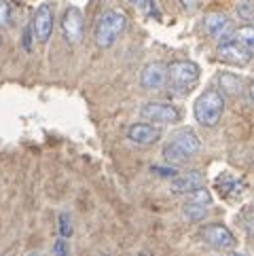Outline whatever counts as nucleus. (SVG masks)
I'll return each instance as SVG.
<instances>
[{
    "mask_svg": "<svg viewBox=\"0 0 254 256\" xmlns=\"http://www.w3.org/2000/svg\"><path fill=\"white\" fill-rule=\"evenodd\" d=\"M53 22H56V17H53V6L51 4H40L38 8H36L34 13V20H32V32L36 36V40H38L40 44H44L51 34H53Z\"/></svg>",
    "mask_w": 254,
    "mask_h": 256,
    "instance_id": "8",
    "label": "nucleus"
},
{
    "mask_svg": "<svg viewBox=\"0 0 254 256\" xmlns=\"http://www.w3.org/2000/svg\"><path fill=\"white\" fill-rule=\"evenodd\" d=\"M238 15L244 22H250L252 20V4L250 2H240L238 4Z\"/></svg>",
    "mask_w": 254,
    "mask_h": 256,
    "instance_id": "22",
    "label": "nucleus"
},
{
    "mask_svg": "<svg viewBox=\"0 0 254 256\" xmlns=\"http://www.w3.org/2000/svg\"><path fill=\"white\" fill-rule=\"evenodd\" d=\"M127 138L136 144H140V146H150L161 138V130L157 125H150V123H136L127 130Z\"/></svg>",
    "mask_w": 254,
    "mask_h": 256,
    "instance_id": "13",
    "label": "nucleus"
},
{
    "mask_svg": "<svg viewBox=\"0 0 254 256\" xmlns=\"http://www.w3.org/2000/svg\"><path fill=\"white\" fill-rule=\"evenodd\" d=\"M231 256H244V254H231Z\"/></svg>",
    "mask_w": 254,
    "mask_h": 256,
    "instance_id": "26",
    "label": "nucleus"
},
{
    "mask_svg": "<svg viewBox=\"0 0 254 256\" xmlns=\"http://www.w3.org/2000/svg\"><path fill=\"white\" fill-rule=\"evenodd\" d=\"M204 28L206 32L216 40H226V36L233 32V24L222 13H210L204 17Z\"/></svg>",
    "mask_w": 254,
    "mask_h": 256,
    "instance_id": "12",
    "label": "nucleus"
},
{
    "mask_svg": "<svg viewBox=\"0 0 254 256\" xmlns=\"http://www.w3.org/2000/svg\"><path fill=\"white\" fill-rule=\"evenodd\" d=\"M150 172H152V174H157L159 178H170V180L178 174V172H176V168H161V166H152V168H150Z\"/></svg>",
    "mask_w": 254,
    "mask_h": 256,
    "instance_id": "20",
    "label": "nucleus"
},
{
    "mask_svg": "<svg viewBox=\"0 0 254 256\" xmlns=\"http://www.w3.org/2000/svg\"><path fill=\"white\" fill-rule=\"evenodd\" d=\"M30 32H32V30L28 28V30H26V36H24V47L28 49V51L32 49V44H30Z\"/></svg>",
    "mask_w": 254,
    "mask_h": 256,
    "instance_id": "23",
    "label": "nucleus"
},
{
    "mask_svg": "<svg viewBox=\"0 0 254 256\" xmlns=\"http://www.w3.org/2000/svg\"><path fill=\"white\" fill-rule=\"evenodd\" d=\"M140 85L146 91H161L168 85V66L161 62H150L140 72Z\"/></svg>",
    "mask_w": 254,
    "mask_h": 256,
    "instance_id": "7",
    "label": "nucleus"
},
{
    "mask_svg": "<svg viewBox=\"0 0 254 256\" xmlns=\"http://www.w3.org/2000/svg\"><path fill=\"white\" fill-rule=\"evenodd\" d=\"M199 150H202L199 136L193 130H178L170 136V142L163 146V159L172 166H180Z\"/></svg>",
    "mask_w": 254,
    "mask_h": 256,
    "instance_id": "1",
    "label": "nucleus"
},
{
    "mask_svg": "<svg viewBox=\"0 0 254 256\" xmlns=\"http://www.w3.org/2000/svg\"><path fill=\"white\" fill-rule=\"evenodd\" d=\"M140 116L148 123H157V125H174L180 121V110L170 104V102H146L140 108Z\"/></svg>",
    "mask_w": 254,
    "mask_h": 256,
    "instance_id": "5",
    "label": "nucleus"
},
{
    "mask_svg": "<svg viewBox=\"0 0 254 256\" xmlns=\"http://www.w3.org/2000/svg\"><path fill=\"white\" fill-rule=\"evenodd\" d=\"M72 231H74V228H72V218H70V214H68V212H62V214H60V235L68 240V237L72 235Z\"/></svg>",
    "mask_w": 254,
    "mask_h": 256,
    "instance_id": "18",
    "label": "nucleus"
},
{
    "mask_svg": "<svg viewBox=\"0 0 254 256\" xmlns=\"http://www.w3.org/2000/svg\"><path fill=\"white\" fill-rule=\"evenodd\" d=\"M28 256H42V254H38V252H30Z\"/></svg>",
    "mask_w": 254,
    "mask_h": 256,
    "instance_id": "25",
    "label": "nucleus"
},
{
    "mask_svg": "<svg viewBox=\"0 0 254 256\" xmlns=\"http://www.w3.org/2000/svg\"><path fill=\"white\" fill-rule=\"evenodd\" d=\"M127 30V15L121 8H108L96 24V44L102 49L112 47L116 38Z\"/></svg>",
    "mask_w": 254,
    "mask_h": 256,
    "instance_id": "2",
    "label": "nucleus"
},
{
    "mask_svg": "<svg viewBox=\"0 0 254 256\" xmlns=\"http://www.w3.org/2000/svg\"><path fill=\"white\" fill-rule=\"evenodd\" d=\"M0 24L2 26L11 24V6H8L6 0H0Z\"/></svg>",
    "mask_w": 254,
    "mask_h": 256,
    "instance_id": "21",
    "label": "nucleus"
},
{
    "mask_svg": "<svg viewBox=\"0 0 254 256\" xmlns=\"http://www.w3.org/2000/svg\"><path fill=\"white\" fill-rule=\"evenodd\" d=\"M182 214L186 220L190 222H199L204 220V218L208 216V208L206 206H197V204H190V201H186V204L182 206Z\"/></svg>",
    "mask_w": 254,
    "mask_h": 256,
    "instance_id": "15",
    "label": "nucleus"
},
{
    "mask_svg": "<svg viewBox=\"0 0 254 256\" xmlns=\"http://www.w3.org/2000/svg\"><path fill=\"white\" fill-rule=\"evenodd\" d=\"M218 83H220V89L224 91V94H229V96H233V98L242 96L244 83H242V78H240L238 74H231V72H220Z\"/></svg>",
    "mask_w": 254,
    "mask_h": 256,
    "instance_id": "14",
    "label": "nucleus"
},
{
    "mask_svg": "<svg viewBox=\"0 0 254 256\" xmlns=\"http://www.w3.org/2000/svg\"><path fill=\"white\" fill-rule=\"evenodd\" d=\"M53 256H70V248H68L66 237H60V240L53 244Z\"/></svg>",
    "mask_w": 254,
    "mask_h": 256,
    "instance_id": "19",
    "label": "nucleus"
},
{
    "mask_svg": "<svg viewBox=\"0 0 254 256\" xmlns=\"http://www.w3.org/2000/svg\"><path fill=\"white\" fill-rule=\"evenodd\" d=\"M195 118L199 125L204 127H214L220 121V116L224 112V98L220 91L216 89H206L202 96L195 100Z\"/></svg>",
    "mask_w": 254,
    "mask_h": 256,
    "instance_id": "4",
    "label": "nucleus"
},
{
    "mask_svg": "<svg viewBox=\"0 0 254 256\" xmlns=\"http://www.w3.org/2000/svg\"><path fill=\"white\" fill-rule=\"evenodd\" d=\"M233 40H238L240 44H244L246 49H250V51H252V47H254V28H252L250 24L242 26V28L235 30Z\"/></svg>",
    "mask_w": 254,
    "mask_h": 256,
    "instance_id": "16",
    "label": "nucleus"
},
{
    "mask_svg": "<svg viewBox=\"0 0 254 256\" xmlns=\"http://www.w3.org/2000/svg\"><path fill=\"white\" fill-rule=\"evenodd\" d=\"M218 60L231 64V66H248L250 60H252V51L233 38L222 40L220 47H218Z\"/></svg>",
    "mask_w": 254,
    "mask_h": 256,
    "instance_id": "9",
    "label": "nucleus"
},
{
    "mask_svg": "<svg viewBox=\"0 0 254 256\" xmlns=\"http://www.w3.org/2000/svg\"><path fill=\"white\" fill-rule=\"evenodd\" d=\"M186 201H190V204H197V206H206V208H208V206L212 204V195H210V190H208V188L199 186V188H195V190H190Z\"/></svg>",
    "mask_w": 254,
    "mask_h": 256,
    "instance_id": "17",
    "label": "nucleus"
},
{
    "mask_svg": "<svg viewBox=\"0 0 254 256\" xmlns=\"http://www.w3.org/2000/svg\"><path fill=\"white\" fill-rule=\"evenodd\" d=\"M202 237L216 250H233L238 244L235 235L224 224H208L202 231Z\"/></svg>",
    "mask_w": 254,
    "mask_h": 256,
    "instance_id": "11",
    "label": "nucleus"
},
{
    "mask_svg": "<svg viewBox=\"0 0 254 256\" xmlns=\"http://www.w3.org/2000/svg\"><path fill=\"white\" fill-rule=\"evenodd\" d=\"M206 184V176L199 170H190L184 174H176L170 182V193L172 195H186L190 190Z\"/></svg>",
    "mask_w": 254,
    "mask_h": 256,
    "instance_id": "10",
    "label": "nucleus"
},
{
    "mask_svg": "<svg viewBox=\"0 0 254 256\" xmlns=\"http://www.w3.org/2000/svg\"><path fill=\"white\" fill-rule=\"evenodd\" d=\"M199 74H202V70L190 60H178L168 66V83H170L172 91L182 94V96H186L188 91H193L197 87Z\"/></svg>",
    "mask_w": 254,
    "mask_h": 256,
    "instance_id": "3",
    "label": "nucleus"
},
{
    "mask_svg": "<svg viewBox=\"0 0 254 256\" xmlns=\"http://www.w3.org/2000/svg\"><path fill=\"white\" fill-rule=\"evenodd\" d=\"M130 2H132V4H136V6H140V4L144 2V0H130Z\"/></svg>",
    "mask_w": 254,
    "mask_h": 256,
    "instance_id": "24",
    "label": "nucleus"
},
{
    "mask_svg": "<svg viewBox=\"0 0 254 256\" xmlns=\"http://www.w3.org/2000/svg\"><path fill=\"white\" fill-rule=\"evenodd\" d=\"M83 30H85L83 13H80L76 6L66 8V13H64V17H62L64 38H66L70 44H78L80 40H83Z\"/></svg>",
    "mask_w": 254,
    "mask_h": 256,
    "instance_id": "6",
    "label": "nucleus"
}]
</instances>
